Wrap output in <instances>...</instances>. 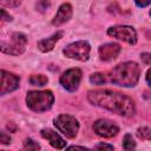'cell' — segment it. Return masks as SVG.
I'll return each instance as SVG.
<instances>
[{
	"label": "cell",
	"instance_id": "6da1fadb",
	"mask_svg": "<svg viewBox=\"0 0 151 151\" xmlns=\"http://www.w3.org/2000/svg\"><path fill=\"white\" fill-rule=\"evenodd\" d=\"M87 99L92 105L106 109L123 117H132L136 112L133 100L124 93L112 90L90 91Z\"/></svg>",
	"mask_w": 151,
	"mask_h": 151
},
{
	"label": "cell",
	"instance_id": "7a4b0ae2",
	"mask_svg": "<svg viewBox=\"0 0 151 151\" xmlns=\"http://www.w3.org/2000/svg\"><path fill=\"white\" fill-rule=\"evenodd\" d=\"M140 76V67L133 61H125L113 67L109 74V81L123 87H133Z\"/></svg>",
	"mask_w": 151,
	"mask_h": 151
},
{
	"label": "cell",
	"instance_id": "3957f363",
	"mask_svg": "<svg viewBox=\"0 0 151 151\" xmlns=\"http://www.w3.org/2000/svg\"><path fill=\"white\" fill-rule=\"evenodd\" d=\"M27 106L34 112H45L50 110L54 103L52 91H29L26 96Z\"/></svg>",
	"mask_w": 151,
	"mask_h": 151
},
{
	"label": "cell",
	"instance_id": "277c9868",
	"mask_svg": "<svg viewBox=\"0 0 151 151\" xmlns=\"http://www.w3.org/2000/svg\"><path fill=\"white\" fill-rule=\"evenodd\" d=\"M27 44V38L25 34L15 32L11 35V39L8 41L2 40L1 42V51L7 54L12 55H20L25 52Z\"/></svg>",
	"mask_w": 151,
	"mask_h": 151
},
{
	"label": "cell",
	"instance_id": "5b68a950",
	"mask_svg": "<svg viewBox=\"0 0 151 151\" xmlns=\"http://www.w3.org/2000/svg\"><path fill=\"white\" fill-rule=\"evenodd\" d=\"M55 127L67 138H76L79 131L78 120L70 114H60L54 119Z\"/></svg>",
	"mask_w": 151,
	"mask_h": 151
},
{
	"label": "cell",
	"instance_id": "8992f818",
	"mask_svg": "<svg viewBox=\"0 0 151 151\" xmlns=\"http://www.w3.org/2000/svg\"><path fill=\"white\" fill-rule=\"evenodd\" d=\"M90 51H91L90 44L85 40H80L67 45L63 50V53L67 58L76 59L79 61H86L90 58Z\"/></svg>",
	"mask_w": 151,
	"mask_h": 151
},
{
	"label": "cell",
	"instance_id": "52a82bcc",
	"mask_svg": "<svg viewBox=\"0 0 151 151\" xmlns=\"http://www.w3.org/2000/svg\"><path fill=\"white\" fill-rule=\"evenodd\" d=\"M107 34L116 39L123 40L130 45H134L137 42V32L131 26H126V25L112 26L107 29Z\"/></svg>",
	"mask_w": 151,
	"mask_h": 151
},
{
	"label": "cell",
	"instance_id": "ba28073f",
	"mask_svg": "<svg viewBox=\"0 0 151 151\" xmlns=\"http://www.w3.org/2000/svg\"><path fill=\"white\" fill-rule=\"evenodd\" d=\"M81 71L79 68H70L60 77V85L68 92H74L81 80Z\"/></svg>",
	"mask_w": 151,
	"mask_h": 151
},
{
	"label": "cell",
	"instance_id": "9c48e42d",
	"mask_svg": "<svg viewBox=\"0 0 151 151\" xmlns=\"http://www.w3.org/2000/svg\"><path fill=\"white\" fill-rule=\"evenodd\" d=\"M94 132L103 138H111L119 132V127L116 123L109 119H98L93 124Z\"/></svg>",
	"mask_w": 151,
	"mask_h": 151
},
{
	"label": "cell",
	"instance_id": "30bf717a",
	"mask_svg": "<svg viewBox=\"0 0 151 151\" xmlns=\"http://www.w3.org/2000/svg\"><path fill=\"white\" fill-rule=\"evenodd\" d=\"M20 78L11 72H7L5 70L1 71V88H0V94L5 96L9 92H13L19 87Z\"/></svg>",
	"mask_w": 151,
	"mask_h": 151
},
{
	"label": "cell",
	"instance_id": "8fae6325",
	"mask_svg": "<svg viewBox=\"0 0 151 151\" xmlns=\"http://www.w3.org/2000/svg\"><path fill=\"white\" fill-rule=\"evenodd\" d=\"M120 52V46L116 42H107L101 45L98 48V53L101 60L104 61H111L113 59H116L118 57Z\"/></svg>",
	"mask_w": 151,
	"mask_h": 151
},
{
	"label": "cell",
	"instance_id": "7c38bea8",
	"mask_svg": "<svg viewBox=\"0 0 151 151\" xmlns=\"http://www.w3.org/2000/svg\"><path fill=\"white\" fill-rule=\"evenodd\" d=\"M71 17H72V6L67 2H65L59 7L57 14L54 15V18L52 20V24L54 26H60V25L67 22L71 19Z\"/></svg>",
	"mask_w": 151,
	"mask_h": 151
},
{
	"label": "cell",
	"instance_id": "4fadbf2b",
	"mask_svg": "<svg viewBox=\"0 0 151 151\" xmlns=\"http://www.w3.org/2000/svg\"><path fill=\"white\" fill-rule=\"evenodd\" d=\"M40 134L54 147V149H64L66 146V142L53 130L51 129H42L40 131Z\"/></svg>",
	"mask_w": 151,
	"mask_h": 151
},
{
	"label": "cell",
	"instance_id": "5bb4252c",
	"mask_svg": "<svg viewBox=\"0 0 151 151\" xmlns=\"http://www.w3.org/2000/svg\"><path fill=\"white\" fill-rule=\"evenodd\" d=\"M63 37V32L59 31L57 33H54L52 37L47 38V39H42V40H39L38 41V48L41 51V52H50L54 48V45L55 42Z\"/></svg>",
	"mask_w": 151,
	"mask_h": 151
},
{
	"label": "cell",
	"instance_id": "9a60e30c",
	"mask_svg": "<svg viewBox=\"0 0 151 151\" xmlns=\"http://www.w3.org/2000/svg\"><path fill=\"white\" fill-rule=\"evenodd\" d=\"M90 81L94 85H101V84L109 81V78H107V74L101 73V72H97V73H93L90 76Z\"/></svg>",
	"mask_w": 151,
	"mask_h": 151
},
{
	"label": "cell",
	"instance_id": "2e32d148",
	"mask_svg": "<svg viewBox=\"0 0 151 151\" xmlns=\"http://www.w3.org/2000/svg\"><path fill=\"white\" fill-rule=\"evenodd\" d=\"M47 81L48 79L44 74H33L29 78V84L33 86H44L47 84Z\"/></svg>",
	"mask_w": 151,
	"mask_h": 151
},
{
	"label": "cell",
	"instance_id": "e0dca14e",
	"mask_svg": "<svg viewBox=\"0 0 151 151\" xmlns=\"http://www.w3.org/2000/svg\"><path fill=\"white\" fill-rule=\"evenodd\" d=\"M137 136L143 140H151V129L146 126H142L137 130Z\"/></svg>",
	"mask_w": 151,
	"mask_h": 151
},
{
	"label": "cell",
	"instance_id": "ac0fdd59",
	"mask_svg": "<svg viewBox=\"0 0 151 151\" xmlns=\"http://www.w3.org/2000/svg\"><path fill=\"white\" fill-rule=\"evenodd\" d=\"M123 147L125 150H132V149L136 147V142L133 140V138H132L131 134H129V133L125 134V137L123 139Z\"/></svg>",
	"mask_w": 151,
	"mask_h": 151
},
{
	"label": "cell",
	"instance_id": "d6986e66",
	"mask_svg": "<svg viewBox=\"0 0 151 151\" xmlns=\"http://www.w3.org/2000/svg\"><path fill=\"white\" fill-rule=\"evenodd\" d=\"M24 149H25V150H39L40 146H39V144L35 143L34 140L27 138V139H25V142H24Z\"/></svg>",
	"mask_w": 151,
	"mask_h": 151
},
{
	"label": "cell",
	"instance_id": "ffe728a7",
	"mask_svg": "<svg viewBox=\"0 0 151 151\" xmlns=\"http://www.w3.org/2000/svg\"><path fill=\"white\" fill-rule=\"evenodd\" d=\"M48 7H50V0H38L37 8H38L40 12H45Z\"/></svg>",
	"mask_w": 151,
	"mask_h": 151
},
{
	"label": "cell",
	"instance_id": "44dd1931",
	"mask_svg": "<svg viewBox=\"0 0 151 151\" xmlns=\"http://www.w3.org/2000/svg\"><path fill=\"white\" fill-rule=\"evenodd\" d=\"M1 4L8 7H17L21 4V0H1Z\"/></svg>",
	"mask_w": 151,
	"mask_h": 151
},
{
	"label": "cell",
	"instance_id": "7402d4cb",
	"mask_svg": "<svg viewBox=\"0 0 151 151\" xmlns=\"http://www.w3.org/2000/svg\"><path fill=\"white\" fill-rule=\"evenodd\" d=\"M140 58H142V61L145 64V65H149L151 66V53H142L140 54Z\"/></svg>",
	"mask_w": 151,
	"mask_h": 151
},
{
	"label": "cell",
	"instance_id": "603a6c76",
	"mask_svg": "<svg viewBox=\"0 0 151 151\" xmlns=\"http://www.w3.org/2000/svg\"><path fill=\"white\" fill-rule=\"evenodd\" d=\"M134 2L139 7H146L151 4V0H134Z\"/></svg>",
	"mask_w": 151,
	"mask_h": 151
},
{
	"label": "cell",
	"instance_id": "cb8c5ba5",
	"mask_svg": "<svg viewBox=\"0 0 151 151\" xmlns=\"http://www.w3.org/2000/svg\"><path fill=\"white\" fill-rule=\"evenodd\" d=\"M11 142V138L8 136H6L5 132H1V143L2 144H8Z\"/></svg>",
	"mask_w": 151,
	"mask_h": 151
},
{
	"label": "cell",
	"instance_id": "d4e9b609",
	"mask_svg": "<svg viewBox=\"0 0 151 151\" xmlns=\"http://www.w3.org/2000/svg\"><path fill=\"white\" fill-rule=\"evenodd\" d=\"M1 15H2V20L4 21H11L12 20V17L11 15H7V13H6V11L5 9H1Z\"/></svg>",
	"mask_w": 151,
	"mask_h": 151
},
{
	"label": "cell",
	"instance_id": "484cf974",
	"mask_svg": "<svg viewBox=\"0 0 151 151\" xmlns=\"http://www.w3.org/2000/svg\"><path fill=\"white\" fill-rule=\"evenodd\" d=\"M96 149H110V150H112V149H113V145H109V144H98V145H96Z\"/></svg>",
	"mask_w": 151,
	"mask_h": 151
},
{
	"label": "cell",
	"instance_id": "4316f807",
	"mask_svg": "<svg viewBox=\"0 0 151 151\" xmlns=\"http://www.w3.org/2000/svg\"><path fill=\"white\" fill-rule=\"evenodd\" d=\"M146 81H147V84L151 86V68L147 71V73H146Z\"/></svg>",
	"mask_w": 151,
	"mask_h": 151
},
{
	"label": "cell",
	"instance_id": "83f0119b",
	"mask_svg": "<svg viewBox=\"0 0 151 151\" xmlns=\"http://www.w3.org/2000/svg\"><path fill=\"white\" fill-rule=\"evenodd\" d=\"M150 17H151V11H150Z\"/></svg>",
	"mask_w": 151,
	"mask_h": 151
}]
</instances>
